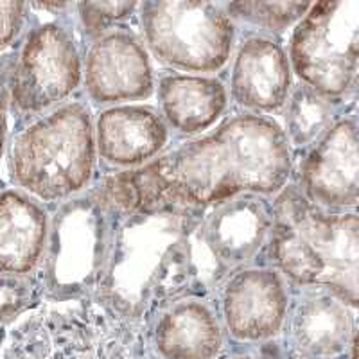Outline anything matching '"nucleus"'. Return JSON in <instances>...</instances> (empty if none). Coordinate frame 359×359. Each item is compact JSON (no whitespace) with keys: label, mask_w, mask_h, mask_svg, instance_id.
<instances>
[{"label":"nucleus","mask_w":359,"mask_h":359,"mask_svg":"<svg viewBox=\"0 0 359 359\" xmlns=\"http://www.w3.org/2000/svg\"><path fill=\"white\" fill-rule=\"evenodd\" d=\"M221 359H266L262 352L252 351V348H232L226 355Z\"/></svg>","instance_id":"26"},{"label":"nucleus","mask_w":359,"mask_h":359,"mask_svg":"<svg viewBox=\"0 0 359 359\" xmlns=\"http://www.w3.org/2000/svg\"><path fill=\"white\" fill-rule=\"evenodd\" d=\"M6 63H8V54H4V56H0V79L4 78Z\"/></svg>","instance_id":"27"},{"label":"nucleus","mask_w":359,"mask_h":359,"mask_svg":"<svg viewBox=\"0 0 359 359\" xmlns=\"http://www.w3.org/2000/svg\"><path fill=\"white\" fill-rule=\"evenodd\" d=\"M2 359H153L146 327L94 300L43 304L6 334Z\"/></svg>","instance_id":"7"},{"label":"nucleus","mask_w":359,"mask_h":359,"mask_svg":"<svg viewBox=\"0 0 359 359\" xmlns=\"http://www.w3.org/2000/svg\"><path fill=\"white\" fill-rule=\"evenodd\" d=\"M293 287L278 271L250 264L224 278L214 294L223 331L233 348L273 345L286 323Z\"/></svg>","instance_id":"10"},{"label":"nucleus","mask_w":359,"mask_h":359,"mask_svg":"<svg viewBox=\"0 0 359 359\" xmlns=\"http://www.w3.org/2000/svg\"><path fill=\"white\" fill-rule=\"evenodd\" d=\"M153 97L171 131L172 142L207 133L232 110L223 74L208 76L160 69Z\"/></svg>","instance_id":"18"},{"label":"nucleus","mask_w":359,"mask_h":359,"mask_svg":"<svg viewBox=\"0 0 359 359\" xmlns=\"http://www.w3.org/2000/svg\"><path fill=\"white\" fill-rule=\"evenodd\" d=\"M2 172V171H0ZM2 187H6V182H4V178H2V175H0V189Z\"/></svg>","instance_id":"28"},{"label":"nucleus","mask_w":359,"mask_h":359,"mask_svg":"<svg viewBox=\"0 0 359 359\" xmlns=\"http://www.w3.org/2000/svg\"><path fill=\"white\" fill-rule=\"evenodd\" d=\"M140 2H76L74 18L83 47L123 25H137Z\"/></svg>","instance_id":"22"},{"label":"nucleus","mask_w":359,"mask_h":359,"mask_svg":"<svg viewBox=\"0 0 359 359\" xmlns=\"http://www.w3.org/2000/svg\"><path fill=\"white\" fill-rule=\"evenodd\" d=\"M137 29L163 70L208 76L224 72L239 34L224 2L144 0Z\"/></svg>","instance_id":"8"},{"label":"nucleus","mask_w":359,"mask_h":359,"mask_svg":"<svg viewBox=\"0 0 359 359\" xmlns=\"http://www.w3.org/2000/svg\"><path fill=\"white\" fill-rule=\"evenodd\" d=\"M49 233V207L20 189H0V273L36 277Z\"/></svg>","instance_id":"19"},{"label":"nucleus","mask_w":359,"mask_h":359,"mask_svg":"<svg viewBox=\"0 0 359 359\" xmlns=\"http://www.w3.org/2000/svg\"><path fill=\"white\" fill-rule=\"evenodd\" d=\"M4 339H6L4 331H0V345H2V341H4Z\"/></svg>","instance_id":"29"},{"label":"nucleus","mask_w":359,"mask_h":359,"mask_svg":"<svg viewBox=\"0 0 359 359\" xmlns=\"http://www.w3.org/2000/svg\"><path fill=\"white\" fill-rule=\"evenodd\" d=\"M293 155L277 118L230 110L207 133L171 146L146 168L118 172L135 208H205L241 192L271 196L291 182Z\"/></svg>","instance_id":"1"},{"label":"nucleus","mask_w":359,"mask_h":359,"mask_svg":"<svg viewBox=\"0 0 359 359\" xmlns=\"http://www.w3.org/2000/svg\"><path fill=\"white\" fill-rule=\"evenodd\" d=\"M9 185L47 207L78 196L99 178L94 110L83 95L18 128L4 156Z\"/></svg>","instance_id":"5"},{"label":"nucleus","mask_w":359,"mask_h":359,"mask_svg":"<svg viewBox=\"0 0 359 359\" xmlns=\"http://www.w3.org/2000/svg\"><path fill=\"white\" fill-rule=\"evenodd\" d=\"M223 78L232 110L277 118L294 85L286 38L239 31Z\"/></svg>","instance_id":"13"},{"label":"nucleus","mask_w":359,"mask_h":359,"mask_svg":"<svg viewBox=\"0 0 359 359\" xmlns=\"http://www.w3.org/2000/svg\"><path fill=\"white\" fill-rule=\"evenodd\" d=\"M273 208L259 264L278 271L293 290H325L358 309V210L318 207L291 182L273 196Z\"/></svg>","instance_id":"3"},{"label":"nucleus","mask_w":359,"mask_h":359,"mask_svg":"<svg viewBox=\"0 0 359 359\" xmlns=\"http://www.w3.org/2000/svg\"><path fill=\"white\" fill-rule=\"evenodd\" d=\"M313 2H224L239 31L280 36L290 33Z\"/></svg>","instance_id":"21"},{"label":"nucleus","mask_w":359,"mask_h":359,"mask_svg":"<svg viewBox=\"0 0 359 359\" xmlns=\"http://www.w3.org/2000/svg\"><path fill=\"white\" fill-rule=\"evenodd\" d=\"M135 208L121 175H99L78 196L49 207V233L36 278L45 304L92 300L117 230Z\"/></svg>","instance_id":"4"},{"label":"nucleus","mask_w":359,"mask_h":359,"mask_svg":"<svg viewBox=\"0 0 359 359\" xmlns=\"http://www.w3.org/2000/svg\"><path fill=\"white\" fill-rule=\"evenodd\" d=\"M201 208H133L121 223L95 304L139 327L185 297H210L224 278L200 239Z\"/></svg>","instance_id":"2"},{"label":"nucleus","mask_w":359,"mask_h":359,"mask_svg":"<svg viewBox=\"0 0 359 359\" xmlns=\"http://www.w3.org/2000/svg\"><path fill=\"white\" fill-rule=\"evenodd\" d=\"M273 217V198L257 192H241L205 208L200 239L221 277L257 262Z\"/></svg>","instance_id":"14"},{"label":"nucleus","mask_w":359,"mask_h":359,"mask_svg":"<svg viewBox=\"0 0 359 359\" xmlns=\"http://www.w3.org/2000/svg\"><path fill=\"white\" fill-rule=\"evenodd\" d=\"M99 175L133 172L158 158L172 135L151 102H130L94 111Z\"/></svg>","instance_id":"16"},{"label":"nucleus","mask_w":359,"mask_h":359,"mask_svg":"<svg viewBox=\"0 0 359 359\" xmlns=\"http://www.w3.org/2000/svg\"><path fill=\"white\" fill-rule=\"evenodd\" d=\"M156 67L137 25H123L83 47L81 95L92 110L147 102L155 95Z\"/></svg>","instance_id":"11"},{"label":"nucleus","mask_w":359,"mask_h":359,"mask_svg":"<svg viewBox=\"0 0 359 359\" xmlns=\"http://www.w3.org/2000/svg\"><path fill=\"white\" fill-rule=\"evenodd\" d=\"M153 359H221L232 351L210 297H185L146 327Z\"/></svg>","instance_id":"17"},{"label":"nucleus","mask_w":359,"mask_h":359,"mask_svg":"<svg viewBox=\"0 0 359 359\" xmlns=\"http://www.w3.org/2000/svg\"><path fill=\"white\" fill-rule=\"evenodd\" d=\"M354 107H358L355 101H336L294 81L277 117L293 160L306 153L345 111Z\"/></svg>","instance_id":"20"},{"label":"nucleus","mask_w":359,"mask_h":359,"mask_svg":"<svg viewBox=\"0 0 359 359\" xmlns=\"http://www.w3.org/2000/svg\"><path fill=\"white\" fill-rule=\"evenodd\" d=\"M358 309L325 290H293L277 343L287 359H355Z\"/></svg>","instance_id":"15"},{"label":"nucleus","mask_w":359,"mask_h":359,"mask_svg":"<svg viewBox=\"0 0 359 359\" xmlns=\"http://www.w3.org/2000/svg\"><path fill=\"white\" fill-rule=\"evenodd\" d=\"M31 6V4H29ZM83 43L74 2L62 4L53 18L33 20L8 53L4 86L9 128H18L81 95Z\"/></svg>","instance_id":"6"},{"label":"nucleus","mask_w":359,"mask_h":359,"mask_svg":"<svg viewBox=\"0 0 359 359\" xmlns=\"http://www.w3.org/2000/svg\"><path fill=\"white\" fill-rule=\"evenodd\" d=\"M33 20V9L25 2H0V56L17 45Z\"/></svg>","instance_id":"24"},{"label":"nucleus","mask_w":359,"mask_h":359,"mask_svg":"<svg viewBox=\"0 0 359 359\" xmlns=\"http://www.w3.org/2000/svg\"><path fill=\"white\" fill-rule=\"evenodd\" d=\"M291 184L318 207L358 210V107L345 111L306 153L294 158Z\"/></svg>","instance_id":"12"},{"label":"nucleus","mask_w":359,"mask_h":359,"mask_svg":"<svg viewBox=\"0 0 359 359\" xmlns=\"http://www.w3.org/2000/svg\"><path fill=\"white\" fill-rule=\"evenodd\" d=\"M286 50L294 81L336 101H355L359 0L313 2L290 31Z\"/></svg>","instance_id":"9"},{"label":"nucleus","mask_w":359,"mask_h":359,"mask_svg":"<svg viewBox=\"0 0 359 359\" xmlns=\"http://www.w3.org/2000/svg\"><path fill=\"white\" fill-rule=\"evenodd\" d=\"M43 304L36 277L20 278L0 273V331Z\"/></svg>","instance_id":"23"},{"label":"nucleus","mask_w":359,"mask_h":359,"mask_svg":"<svg viewBox=\"0 0 359 359\" xmlns=\"http://www.w3.org/2000/svg\"><path fill=\"white\" fill-rule=\"evenodd\" d=\"M9 135V114H8V95H6L4 78L0 79V162L4 156L6 142Z\"/></svg>","instance_id":"25"}]
</instances>
